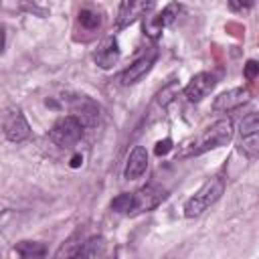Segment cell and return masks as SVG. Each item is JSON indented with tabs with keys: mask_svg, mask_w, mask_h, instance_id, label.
I'll list each match as a JSON object with an SVG mask.
<instances>
[{
	"mask_svg": "<svg viewBox=\"0 0 259 259\" xmlns=\"http://www.w3.org/2000/svg\"><path fill=\"white\" fill-rule=\"evenodd\" d=\"M83 125L79 123V119L77 117H73V115H63V117H59L55 123H53V127L49 130V138H51V142L55 144V146H59V148H69V146H75L81 138H83Z\"/></svg>",
	"mask_w": 259,
	"mask_h": 259,
	"instance_id": "cell-3",
	"label": "cell"
},
{
	"mask_svg": "<svg viewBox=\"0 0 259 259\" xmlns=\"http://www.w3.org/2000/svg\"><path fill=\"white\" fill-rule=\"evenodd\" d=\"M174 146H172V140L170 138H164V140H160V142H156V148H154V154L156 156H166L170 150H172Z\"/></svg>",
	"mask_w": 259,
	"mask_h": 259,
	"instance_id": "cell-22",
	"label": "cell"
},
{
	"mask_svg": "<svg viewBox=\"0 0 259 259\" xmlns=\"http://www.w3.org/2000/svg\"><path fill=\"white\" fill-rule=\"evenodd\" d=\"M111 210L115 212H125V214H132V208H134V192H123V194H117L113 200H111Z\"/></svg>",
	"mask_w": 259,
	"mask_h": 259,
	"instance_id": "cell-18",
	"label": "cell"
},
{
	"mask_svg": "<svg viewBox=\"0 0 259 259\" xmlns=\"http://www.w3.org/2000/svg\"><path fill=\"white\" fill-rule=\"evenodd\" d=\"M93 59L101 69H111L119 61V45H117V40L113 36H105L99 42L97 51L93 53Z\"/></svg>",
	"mask_w": 259,
	"mask_h": 259,
	"instance_id": "cell-11",
	"label": "cell"
},
{
	"mask_svg": "<svg viewBox=\"0 0 259 259\" xmlns=\"http://www.w3.org/2000/svg\"><path fill=\"white\" fill-rule=\"evenodd\" d=\"M71 115L77 117L83 127H93L99 121V107L89 97H75L71 101Z\"/></svg>",
	"mask_w": 259,
	"mask_h": 259,
	"instance_id": "cell-8",
	"label": "cell"
},
{
	"mask_svg": "<svg viewBox=\"0 0 259 259\" xmlns=\"http://www.w3.org/2000/svg\"><path fill=\"white\" fill-rule=\"evenodd\" d=\"M257 73H259V63H257L255 59H249V61L245 63V67H243L245 79H247V81H253V79L257 77Z\"/></svg>",
	"mask_w": 259,
	"mask_h": 259,
	"instance_id": "cell-21",
	"label": "cell"
},
{
	"mask_svg": "<svg viewBox=\"0 0 259 259\" xmlns=\"http://www.w3.org/2000/svg\"><path fill=\"white\" fill-rule=\"evenodd\" d=\"M156 57H158V53H156V51H150V53H146L144 57H140L138 61H134V63L119 75V83H121V85H134V83H138V81L152 69V65L156 63Z\"/></svg>",
	"mask_w": 259,
	"mask_h": 259,
	"instance_id": "cell-10",
	"label": "cell"
},
{
	"mask_svg": "<svg viewBox=\"0 0 259 259\" xmlns=\"http://www.w3.org/2000/svg\"><path fill=\"white\" fill-rule=\"evenodd\" d=\"M146 168H148V152L144 146H136L127 156V162L123 168V178L136 180L146 172Z\"/></svg>",
	"mask_w": 259,
	"mask_h": 259,
	"instance_id": "cell-13",
	"label": "cell"
},
{
	"mask_svg": "<svg viewBox=\"0 0 259 259\" xmlns=\"http://www.w3.org/2000/svg\"><path fill=\"white\" fill-rule=\"evenodd\" d=\"M4 47H6V26L0 24V55L4 53Z\"/></svg>",
	"mask_w": 259,
	"mask_h": 259,
	"instance_id": "cell-23",
	"label": "cell"
},
{
	"mask_svg": "<svg viewBox=\"0 0 259 259\" xmlns=\"http://www.w3.org/2000/svg\"><path fill=\"white\" fill-rule=\"evenodd\" d=\"M101 22H103L101 12H97V10L89 8V6L79 10V24H81L85 30H97V28L101 26Z\"/></svg>",
	"mask_w": 259,
	"mask_h": 259,
	"instance_id": "cell-17",
	"label": "cell"
},
{
	"mask_svg": "<svg viewBox=\"0 0 259 259\" xmlns=\"http://www.w3.org/2000/svg\"><path fill=\"white\" fill-rule=\"evenodd\" d=\"M83 164V156L81 154H75L73 158H71V168H79Z\"/></svg>",
	"mask_w": 259,
	"mask_h": 259,
	"instance_id": "cell-24",
	"label": "cell"
},
{
	"mask_svg": "<svg viewBox=\"0 0 259 259\" xmlns=\"http://www.w3.org/2000/svg\"><path fill=\"white\" fill-rule=\"evenodd\" d=\"M107 249V241L101 235H93L89 239H83L73 259H99Z\"/></svg>",
	"mask_w": 259,
	"mask_h": 259,
	"instance_id": "cell-15",
	"label": "cell"
},
{
	"mask_svg": "<svg viewBox=\"0 0 259 259\" xmlns=\"http://www.w3.org/2000/svg\"><path fill=\"white\" fill-rule=\"evenodd\" d=\"M81 237L79 235H73L59 251H57V255H55V259H73L75 257V253H77V249H79V245H81Z\"/></svg>",
	"mask_w": 259,
	"mask_h": 259,
	"instance_id": "cell-19",
	"label": "cell"
},
{
	"mask_svg": "<svg viewBox=\"0 0 259 259\" xmlns=\"http://www.w3.org/2000/svg\"><path fill=\"white\" fill-rule=\"evenodd\" d=\"M231 140H233V123H231V119H219L210 127H206L190 144V148H188V152H184V156H198V154L208 152L212 148L227 146Z\"/></svg>",
	"mask_w": 259,
	"mask_h": 259,
	"instance_id": "cell-2",
	"label": "cell"
},
{
	"mask_svg": "<svg viewBox=\"0 0 259 259\" xmlns=\"http://www.w3.org/2000/svg\"><path fill=\"white\" fill-rule=\"evenodd\" d=\"M247 101H249V91L243 87H235V89H229V91L221 93L219 97H214L212 109L214 111H231V109L241 107Z\"/></svg>",
	"mask_w": 259,
	"mask_h": 259,
	"instance_id": "cell-12",
	"label": "cell"
},
{
	"mask_svg": "<svg viewBox=\"0 0 259 259\" xmlns=\"http://www.w3.org/2000/svg\"><path fill=\"white\" fill-rule=\"evenodd\" d=\"M14 251L20 255V259H45L47 245L40 241H18Z\"/></svg>",
	"mask_w": 259,
	"mask_h": 259,
	"instance_id": "cell-16",
	"label": "cell"
},
{
	"mask_svg": "<svg viewBox=\"0 0 259 259\" xmlns=\"http://www.w3.org/2000/svg\"><path fill=\"white\" fill-rule=\"evenodd\" d=\"M4 136L12 144H20L30 138V125L22 111L16 109V111L8 113V117L4 119Z\"/></svg>",
	"mask_w": 259,
	"mask_h": 259,
	"instance_id": "cell-7",
	"label": "cell"
},
{
	"mask_svg": "<svg viewBox=\"0 0 259 259\" xmlns=\"http://www.w3.org/2000/svg\"><path fill=\"white\" fill-rule=\"evenodd\" d=\"M241 148L249 158H257L259 154V115L255 111L247 113L241 121Z\"/></svg>",
	"mask_w": 259,
	"mask_h": 259,
	"instance_id": "cell-4",
	"label": "cell"
},
{
	"mask_svg": "<svg viewBox=\"0 0 259 259\" xmlns=\"http://www.w3.org/2000/svg\"><path fill=\"white\" fill-rule=\"evenodd\" d=\"M168 192L162 188V186H156V184H148L140 190L134 192V208H132V214L136 212H148L152 208H156L162 200H166Z\"/></svg>",
	"mask_w": 259,
	"mask_h": 259,
	"instance_id": "cell-5",
	"label": "cell"
},
{
	"mask_svg": "<svg viewBox=\"0 0 259 259\" xmlns=\"http://www.w3.org/2000/svg\"><path fill=\"white\" fill-rule=\"evenodd\" d=\"M150 8H154L152 2H121L119 4V10H117V28H125L127 24H132L138 16L146 14Z\"/></svg>",
	"mask_w": 259,
	"mask_h": 259,
	"instance_id": "cell-14",
	"label": "cell"
},
{
	"mask_svg": "<svg viewBox=\"0 0 259 259\" xmlns=\"http://www.w3.org/2000/svg\"><path fill=\"white\" fill-rule=\"evenodd\" d=\"M214 85H217L214 75L202 71V73H196V75L190 79V83L184 87L182 93H184V97H186L190 103H198V101H202V99L214 89Z\"/></svg>",
	"mask_w": 259,
	"mask_h": 259,
	"instance_id": "cell-6",
	"label": "cell"
},
{
	"mask_svg": "<svg viewBox=\"0 0 259 259\" xmlns=\"http://www.w3.org/2000/svg\"><path fill=\"white\" fill-rule=\"evenodd\" d=\"M178 16V6L176 4H168L166 8H162L160 14L156 16H144V32L150 38H158L162 34V28L172 24L174 18Z\"/></svg>",
	"mask_w": 259,
	"mask_h": 259,
	"instance_id": "cell-9",
	"label": "cell"
},
{
	"mask_svg": "<svg viewBox=\"0 0 259 259\" xmlns=\"http://www.w3.org/2000/svg\"><path fill=\"white\" fill-rule=\"evenodd\" d=\"M174 93H176V83H172V85H168L166 89H162V91L158 93V99H156V101H158L162 107H166V105L172 101V95H174Z\"/></svg>",
	"mask_w": 259,
	"mask_h": 259,
	"instance_id": "cell-20",
	"label": "cell"
},
{
	"mask_svg": "<svg viewBox=\"0 0 259 259\" xmlns=\"http://www.w3.org/2000/svg\"><path fill=\"white\" fill-rule=\"evenodd\" d=\"M225 192V178L223 176H212L208 178L186 202H184V217L186 219H196L200 217L208 206H212Z\"/></svg>",
	"mask_w": 259,
	"mask_h": 259,
	"instance_id": "cell-1",
	"label": "cell"
}]
</instances>
